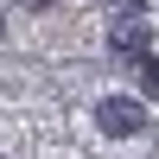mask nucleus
<instances>
[{
    "label": "nucleus",
    "instance_id": "1",
    "mask_svg": "<svg viewBox=\"0 0 159 159\" xmlns=\"http://www.w3.org/2000/svg\"><path fill=\"white\" fill-rule=\"evenodd\" d=\"M96 121H102V134H140V121H147V115H140V102L108 96V102L96 108Z\"/></svg>",
    "mask_w": 159,
    "mask_h": 159
},
{
    "label": "nucleus",
    "instance_id": "2",
    "mask_svg": "<svg viewBox=\"0 0 159 159\" xmlns=\"http://www.w3.org/2000/svg\"><path fill=\"white\" fill-rule=\"evenodd\" d=\"M140 45H147V13H121V19H115V51L134 57Z\"/></svg>",
    "mask_w": 159,
    "mask_h": 159
},
{
    "label": "nucleus",
    "instance_id": "3",
    "mask_svg": "<svg viewBox=\"0 0 159 159\" xmlns=\"http://www.w3.org/2000/svg\"><path fill=\"white\" fill-rule=\"evenodd\" d=\"M134 70H140V83L159 96V57H153V51H140V57H134Z\"/></svg>",
    "mask_w": 159,
    "mask_h": 159
},
{
    "label": "nucleus",
    "instance_id": "4",
    "mask_svg": "<svg viewBox=\"0 0 159 159\" xmlns=\"http://www.w3.org/2000/svg\"><path fill=\"white\" fill-rule=\"evenodd\" d=\"M25 7H51V0H25Z\"/></svg>",
    "mask_w": 159,
    "mask_h": 159
}]
</instances>
